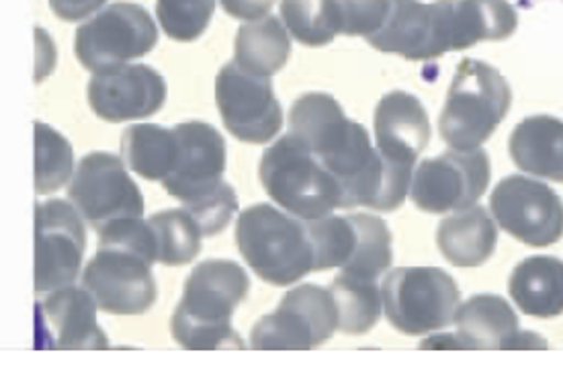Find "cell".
<instances>
[{"label":"cell","instance_id":"obj_25","mask_svg":"<svg viewBox=\"0 0 563 371\" xmlns=\"http://www.w3.org/2000/svg\"><path fill=\"white\" fill-rule=\"evenodd\" d=\"M519 28L508 0H451V52L479 42H503Z\"/></svg>","mask_w":563,"mask_h":371},{"label":"cell","instance_id":"obj_8","mask_svg":"<svg viewBox=\"0 0 563 371\" xmlns=\"http://www.w3.org/2000/svg\"><path fill=\"white\" fill-rule=\"evenodd\" d=\"M382 296L389 325L410 337L449 327L461 306L457 283L439 268L394 269Z\"/></svg>","mask_w":563,"mask_h":371},{"label":"cell","instance_id":"obj_11","mask_svg":"<svg viewBox=\"0 0 563 371\" xmlns=\"http://www.w3.org/2000/svg\"><path fill=\"white\" fill-rule=\"evenodd\" d=\"M68 199L92 230L121 218H142L144 197L128 175L123 159L109 152H90L76 166Z\"/></svg>","mask_w":563,"mask_h":371},{"label":"cell","instance_id":"obj_35","mask_svg":"<svg viewBox=\"0 0 563 371\" xmlns=\"http://www.w3.org/2000/svg\"><path fill=\"white\" fill-rule=\"evenodd\" d=\"M223 11L234 19L258 21L267 17L275 0H220Z\"/></svg>","mask_w":563,"mask_h":371},{"label":"cell","instance_id":"obj_17","mask_svg":"<svg viewBox=\"0 0 563 371\" xmlns=\"http://www.w3.org/2000/svg\"><path fill=\"white\" fill-rule=\"evenodd\" d=\"M375 50L422 62L451 52V0H389L386 21L369 37Z\"/></svg>","mask_w":563,"mask_h":371},{"label":"cell","instance_id":"obj_13","mask_svg":"<svg viewBox=\"0 0 563 371\" xmlns=\"http://www.w3.org/2000/svg\"><path fill=\"white\" fill-rule=\"evenodd\" d=\"M80 211L64 199L35 204V292H56L78 277L87 251Z\"/></svg>","mask_w":563,"mask_h":371},{"label":"cell","instance_id":"obj_1","mask_svg":"<svg viewBox=\"0 0 563 371\" xmlns=\"http://www.w3.org/2000/svg\"><path fill=\"white\" fill-rule=\"evenodd\" d=\"M289 134L299 138L341 192V209H382L386 166L369 132L344 116L328 92H306L289 109Z\"/></svg>","mask_w":563,"mask_h":371},{"label":"cell","instance_id":"obj_15","mask_svg":"<svg viewBox=\"0 0 563 371\" xmlns=\"http://www.w3.org/2000/svg\"><path fill=\"white\" fill-rule=\"evenodd\" d=\"M494 220L527 247L543 249L563 238V201L548 183L512 175L489 197Z\"/></svg>","mask_w":563,"mask_h":371},{"label":"cell","instance_id":"obj_26","mask_svg":"<svg viewBox=\"0 0 563 371\" xmlns=\"http://www.w3.org/2000/svg\"><path fill=\"white\" fill-rule=\"evenodd\" d=\"M289 54V31L279 17H263L238 30L234 62L251 75L267 78L277 75L287 64Z\"/></svg>","mask_w":563,"mask_h":371},{"label":"cell","instance_id":"obj_6","mask_svg":"<svg viewBox=\"0 0 563 371\" xmlns=\"http://www.w3.org/2000/svg\"><path fill=\"white\" fill-rule=\"evenodd\" d=\"M258 178L268 197L299 220L311 222L341 209L339 185L294 134L283 135L265 150Z\"/></svg>","mask_w":563,"mask_h":371},{"label":"cell","instance_id":"obj_30","mask_svg":"<svg viewBox=\"0 0 563 371\" xmlns=\"http://www.w3.org/2000/svg\"><path fill=\"white\" fill-rule=\"evenodd\" d=\"M283 23L299 44L328 45L341 30L336 0H282Z\"/></svg>","mask_w":563,"mask_h":371},{"label":"cell","instance_id":"obj_9","mask_svg":"<svg viewBox=\"0 0 563 371\" xmlns=\"http://www.w3.org/2000/svg\"><path fill=\"white\" fill-rule=\"evenodd\" d=\"M156 44L158 30L148 11L119 0L76 30L75 52L78 62L97 75L146 56Z\"/></svg>","mask_w":563,"mask_h":371},{"label":"cell","instance_id":"obj_3","mask_svg":"<svg viewBox=\"0 0 563 371\" xmlns=\"http://www.w3.org/2000/svg\"><path fill=\"white\" fill-rule=\"evenodd\" d=\"M251 292L246 271L228 259L199 263L185 282L183 299L170 320L175 341L183 349H244L232 318Z\"/></svg>","mask_w":563,"mask_h":371},{"label":"cell","instance_id":"obj_32","mask_svg":"<svg viewBox=\"0 0 563 371\" xmlns=\"http://www.w3.org/2000/svg\"><path fill=\"white\" fill-rule=\"evenodd\" d=\"M216 0H156V17L164 33L175 42H195L208 30Z\"/></svg>","mask_w":563,"mask_h":371},{"label":"cell","instance_id":"obj_33","mask_svg":"<svg viewBox=\"0 0 563 371\" xmlns=\"http://www.w3.org/2000/svg\"><path fill=\"white\" fill-rule=\"evenodd\" d=\"M342 35L369 37L384 25L389 0H336Z\"/></svg>","mask_w":563,"mask_h":371},{"label":"cell","instance_id":"obj_16","mask_svg":"<svg viewBox=\"0 0 563 371\" xmlns=\"http://www.w3.org/2000/svg\"><path fill=\"white\" fill-rule=\"evenodd\" d=\"M216 103L230 134L246 144H268L282 132L283 109L267 76L225 64L216 78Z\"/></svg>","mask_w":563,"mask_h":371},{"label":"cell","instance_id":"obj_19","mask_svg":"<svg viewBox=\"0 0 563 371\" xmlns=\"http://www.w3.org/2000/svg\"><path fill=\"white\" fill-rule=\"evenodd\" d=\"M97 299L82 285L62 287L37 304L40 347L107 349L109 339L97 323Z\"/></svg>","mask_w":563,"mask_h":371},{"label":"cell","instance_id":"obj_31","mask_svg":"<svg viewBox=\"0 0 563 371\" xmlns=\"http://www.w3.org/2000/svg\"><path fill=\"white\" fill-rule=\"evenodd\" d=\"M35 192L54 194L62 189L75 171L73 144L54 128L35 121Z\"/></svg>","mask_w":563,"mask_h":371},{"label":"cell","instance_id":"obj_22","mask_svg":"<svg viewBox=\"0 0 563 371\" xmlns=\"http://www.w3.org/2000/svg\"><path fill=\"white\" fill-rule=\"evenodd\" d=\"M510 159L534 177L563 183V121L553 116L522 119L508 140Z\"/></svg>","mask_w":563,"mask_h":371},{"label":"cell","instance_id":"obj_12","mask_svg":"<svg viewBox=\"0 0 563 371\" xmlns=\"http://www.w3.org/2000/svg\"><path fill=\"white\" fill-rule=\"evenodd\" d=\"M80 285L107 314H146L156 304L158 287L152 263L142 253L119 244H99Z\"/></svg>","mask_w":563,"mask_h":371},{"label":"cell","instance_id":"obj_14","mask_svg":"<svg viewBox=\"0 0 563 371\" xmlns=\"http://www.w3.org/2000/svg\"><path fill=\"white\" fill-rule=\"evenodd\" d=\"M489 185V159L482 149L446 150L418 164L410 197L427 214L472 208Z\"/></svg>","mask_w":563,"mask_h":371},{"label":"cell","instance_id":"obj_28","mask_svg":"<svg viewBox=\"0 0 563 371\" xmlns=\"http://www.w3.org/2000/svg\"><path fill=\"white\" fill-rule=\"evenodd\" d=\"M336 302L344 335H365L375 327L384 313V296L377 280L342 273L328 285Z\"/></svg>","mask_w":563,"mask_h":371},{"label":"cell","instance_id":"obj_20","mask_svg":"<svg viewBox=\"0 0 563 371\" xmlns=\"http://www.w3.org/2000/svg\"><path fill=\"white\" fill-rule=\"evenodd\" d=\"M375 140L386 166L415 171L430 142L429 116L420 99L404 90L387 92L375 107Z\"/></svg>","mask_w":563,"mask_h":371},{"label":"cell","instance_id":"obj_21","mask_svg":"<svg viewBox=\"0 0 563 371\" xmlns=\"http://www.w3.org/2000/svg\"><path fill=\"white\" fill-rule=\"evenodd\" d=\"M460 349H545L548 342L522 332L519 318L505 297L474 296L460 306L457 316Z\"/></svg>","mask_w":563,"mask_h":371},{"label":"cell","instance_id":"obj_10","mask_svg":"<svg viewBox=\"0 0 563 371\" xmlns=\"http://www.w3.org/2000/svg\"><path fill=\"white\" fill-rule=\"evenodd\" d=\"M339 328V308L330 290L306 283L287 292L279 308L254 325L251 347L258 351H308L327 342Z\"/></svg>","mask_w":563,"mask_h":371},{"label":"cell","instance_id":"obj_5","mask_svg":"<svg viewBox=\"0 0 563 371\" xmlns=\"http://www.w3.org/2000/svg\"><path fill=\"white\" fill-rule=\"evenodd\" d=\"M512 105V89L505 76L482 59H461L439 132L451 149L477 150L505 121Z\"/></svg>","mask_w":563,"mask_h":371},{"label":"cell","instance_id":"obj_7","mask_svg":"<svg viewBox=\"0 0 563 371\" xmlns=\"http://www.w3.org/2000/svg\"><path fill=\"white\" fill-rule=\"evenodd\" d=\"M313 271L339 268L342 273L377 280L391 265V232L373 214H346L308 222Z\"/></svg>","mask_w":563,"mask_h":371},{"label":"cell","instance_id":"obj_24","mask_svg":"<svg viewBox=\"0 0 563 371\" xmlns=\"http://www.w3.org/2000/svg\"><path fill=\"white\" fill-rule=\"evenodd\" d=\"M508 292L520 313L537 318L563 314V261L555 257L525 259L512 271Z\"/></svg>","mask_w":563,"mask_h":371},{"label":"cell","instance_id":"obj_23","mask_svg":"<svg viewBox=\"0 0 563 371\" xmlns=\"http://www.w3.org/2000/svg\"><path fill=\"white\" fill-rule=\"evenodd\" d=\"M498 226L484 208L461 209L439 223L437 244L455 268H479L496 251Z\"/></svg>","mask_w":563,"mask_h":371},{"label":"cell","instance_id":"obj_27","mask_svg":"<svg viewBox=\"0 0 563 371\" xmlns=\"http://www.w3.org/2000/svg\"><path fill=\"white\" fill-rule=\"evenodd\" d=\"M177 130L154 123L130 126L121 135V159L130 171L146 181L168 177L177 164Z\"/></svg>","mask_w":563,"mask_h":371},{"label":"cell","instance_id":"obj_34","mask_svg":"<svg viewBox=\"0 0 563 371\" xmlns=\"http://www.w3.org/2000/svg\"><path fill=\"white\" fill-rule=\"evenodd\" d=\"M107 0H49V9L62 21H82L103 9Z\"/></svg>","mask_w":563,"mask_h":371},{"label":"cell","instance_id":"obj_4","mask_svg":"<svg viewBox=\"0 0 563 371\" xmlns=\"http://www.w3.org/2000/svg\"><path fill=\"white\" fill-rule=\"evenodd\" d=\"M236 247L254 273L277 287L313 271L308 226L268 204H256L238 216Z\"/></svg>","mask_w":563,"mask_h":371},{"label":"cell","instance_id":"obj_18","mask_svg":"<svg viewBox=\"0 0 563 371\" xmlns=\"http://www.w3.org/2000/svg\"><path fill=\"white\" fill-rule=\"evenodd\" d=\"M166 92L163 76L152 66L123 64L90 78L89 105L95 116L109 123H121L158 113Z\"/></svg>","mask_w":563,"mask_h":371},{"label":"cell","instance_id":"obj_2","mask_svg":"<svg viewBox=\"0 0 563 371\" xmlns=\"http://www.w3.org/2000/svg\"><path fill=\"white\" fill-rule=\"evenodd\" d=\"M178 135L177 164L164 178L166 194L178 199L199 223L203 237H216L232 222L238 211L236 192L223 183L225 140L203 121L175 126Z\"/></svg>","mask_w":563,"mask_h":371},{"label":"cell","instance_id":"obj_29","mask_svg":"<svg viewBox=\"0 0 563 371\" xmlns=\"http://www.w3.org/2000/svg\"><path fill=\"white\" fill-rule=\"evenodd\" d=\"M156 240L158 263L180 268L194 263L201 253L203 232L187 209H164L148 218Z\"/></svg>","mask_w":563,"mask_h":371}]
</instances>
